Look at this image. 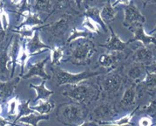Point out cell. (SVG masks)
<instances>
[{
  "label": "cell",
  "mask_w": 156,
  "mask_h": 126,
  "mask_svg": "<svg viewBox=\"0 0 156 126\" xmlns=\"http://www.w3.org/2000/svg\"><path fill=\"white\" fill-rule=\"evenodd\" d=\"M37 104H36L35 106H31L30 107L32 110L37 111V114L40 115H49V114L55 108V104L53 102L51 101H37Z\"/></svg>",
  "instance_id": "30"
},
{
  "label": "cell",
  "mask_w": 156,
  "mask_h": 126,
  "mask_svg": "<svg viewBox=\"0 0 156 126\" xmlns=\"http://www.w3.org/2000/svg\"><path fill=\"white\" fill-rule=\"evenodd\" d=\"M138 98L136 84L130 83L125 89L123 95L119 102V108L121 110H133L136 107Z\"/></svg>",
  "instance_id": "11"
},
{
  "label": "cell",
  "mask_w": 156,
  "mask_h": 126,
  "mask_svg": "<svg viewBox=\"0 0 156 126\" xmlns=\"http://www.w3.org/2000/svg\"><path fill=\"white\" fill-rule=\"evenodd\" d=\"M49 119H50V115H40L32 112L27 116L22 117L21 118H19L18 122L31 126H37V124L40 121H47Z\"/></svg>",
  "instance_id": "27"
},
{
  "label": "cell",
  "mask_w": 156,
  "mask_h": 126,
  "mask_svg": "<svg viewBox=\"0 0 156 126\" xmlns=\"http://www.w3.org/2000/svg\"><path fill=\"white\" fill-rule=\"evenodd\" d=\"M143 3V6L145 7L147 5H152V4H156V0H140Z\"/></svg>",
  "instance_id": "45"
},
{
  "label": "cell",
  "mask_w": 156,
  "mask_h": 126,
  "mask_svg": "<svg viewBox=\"0 0 156 126\" xmlns=\"http://www.w3.org/2000/svg\"><path fill=\"white\" fill-rule=\"evenodd\" d=\"M133 0H115L113 2V4H112V6L113 7H116L118 5H124V6H128L131 3Z\"/></svg>",
  "instance_id": "42"
},
{
  "label": "cell",
  "mask_w": 156,
  "mask_h": 126,
  "mask_svg": "<svg viewBox=\"0 0 156 126\" xmlns=\"http://www.w3.org/2000/svg\"><path fill=\"white\" fill-rule=\"evenodd\" d=\"M154 33L156 34V25H155V27L154 28V30H152V31H150L149 34H154Z\"/></svg>",
  "instance_id": "49"
},
{
  "label": "cell",
  "mask_w": 156,
  "mask_h": 126,
  "mask_svg": "<svg viewBox=\"0 0 156 126\" xmlns=\"http://www.w3.org/2000/svg\"><path fill=\"white\" fill-rule=\"evenodd\" d=\"M86 1L88 2L90 5H91V4H92V5H96V4H98V2H105V4H106L108 0H86Z\"/></svg>",
  "instance_id": "46"
},
{
  "label": "cell",
  "mask_w": 156,
  "mask_h": 126,
  "mask_svg": "<svg viewBox=\"0 0 156 126\" xmlns=\"http://www.w3.org/2000/svg\"><path fill=\"white\" fill-rule=\"evenodd\" d=\"M7 125H11V126H16V124L14 122H12L9 119H5L3 117L0 116V126H7Z\"/></svg>",
  "instance_id": "41"
},
{
  "label": "cell",
  "mask_w": 156,
  "mask_h": 126,
  "mask_svg": "<svg viewBox=\"0 0 156 126\" xmlns=\"http://www.w3.org/2000/svg\"><path fill=\"white\" fill-rule=\"evenodd\" d=\"M139 109H140V105H137L136 107L132 110L130 113L126 115V116L121 117L119 119L106 121V122H100V123H98V124L101 126H134V124L132 123V119H133V116L135 115V112H137Z\"/></svg>",
  "instance_id": "22"
},
{
  "label": "cell",
  "mask_w": 156,
  "mask_h": 126,
  "mask_svg": "<svg viewBox=\"0 0 156 126\" xmlns=\"http://www.w3.org/2000/svg\"><path fill=\"white\" fill-rule=\"evenodd\" d=\"M124 74V65L107 72L102 77L97 78L100 91V100H113L121 91L124 82H126Z\"/></svg>",
  "instance_id": "2"
},
{
  "label": "cell",
  "mask_w": 156,
  "mask_h": 126,
  "mask_svg": "<svg viewBox=\"0 0 156 126\" xmlns=\"http://www.w3.org/2000/svg\"><path fill=\"white\" fill-rule=\"evenodd\" d=\"M90 110L87 105L78 102H67L56 109L57 120L65 126H79L87 120Z\"/></svg>",
  "instance_id": "3"
},
{
  "label": "cell",
  "mask_w": 156,
  "mask_h": 126,
  "mask_svg": "<svg viewBox=\"0 0 156 126\" xmlns=\"http://www.w3.org/2000/svg\"><path fill=\"white\" fill-rule=\"evenodd\" d=\"M84 16L89 17L92 19L95 23H97L100 25V28H102L105 32L108 31V27L102 21L101 17H100V8H98L97 6H85V12H84Z\"/></svg>",
  "instance_id": "25"
},
{
  "label": "cell",
  "mask_w": 156,
  "mask_h": 126,
  "mask_svg": "<svg viewBox=\"0 0 156 126\" xmlns=\"http://www.w3.org/2000/svg\"><path fill=\"white\" fill-rule=\"evenodd\" d=\"M108 30L111 32L110 37L106 40L105 44H100L99 45V46L103 47L110 52H125L127 49L128 45L130 44L129 40L126 42L121 40V39L119 38V36L115 33V31L112 30L111 25L108 26Z\"/></svg>",
  "instance_id": "12"
},
{
  "label": "cell",
  "mask_w": 156,
  "mask_h": 126,
  "mask_svg": "<svg viewBox=\"0 0 156 126\" xmlns=\"http://www.w3.org/2000/svg\"><path fill=\"white\" fill-rule=\"evenodd\" d=\"M51 3L52 6L51 14L54 13H64L65 14L73 15V13H78V12L74 10V7H73V3L71 0H51Z\"/></svg>",
  "instance_id": "21"
},
{
  "label": "cell",
  "mask_w": 156,
  "mask_h": 126,
  "mask_svg": "<svg viewBox=\"0 0 156 126\" xmlns=\"http://www.w3.org/2000/svg\"><path fill=\"white\" fill-rule=\"evenodd\" d=\"M51 59L53 67H58L62 61L64 55V46H54L51 48Z\"/></svg>",
  "instance_id": "32"
},
{
  "label": "cell",
  "mask_w": 156,
  "mask_h": 126,
  "mask_svg": "<svg viewBox=\"0 0 156 126\" xmlns=\"http://www.w3.org/2000/svg\"><path fill=\"white\" fill-rule=\"evenodd\" d=\"M73 5H74V7H76V9L78 11H80L82 9V7L86 6L87 4H86V0H71Z\"/></svg>",
  "instance_id": "39"
},
{
  "label": "cell",
  "mask_w": 156,
  "mask_h": 126,
  "mask_svg": "<svg viewBox=\"0 0 156 126\" xmlns=\"http://www.w3.org/2000/svg\"><path fill=\"white\" fill-rule=\"evenodd\" d=\"M29 87L31 88H33L36 91L37 96H36L35 101L37 102L40 101V100L47 101L50 98L51 95L54 94V92L52 90L46 88V87H45V80H43V82H41L40 84H38V85H34V84L31 83L29 85Z\"/></svg>",
  "instance_id": "26"
},
{
  "label": "cell",
  "mask_w": 156,
  "mask_h": 126,
  "mask_svg": "<svg viewBox=\"0 0 156 126\" xmlns=\"http://www.w3.org/2000/svg\"><path fill=\"white\" fill-rule=\"evenodd\" d=\"M78 40L79 42H76V46L71 50L68 58L64 61H70L76 66H87L95 53V46L89 39H79Z\"/></svg>",
  "instance_id": "4"
},
{
  "label": "cell",
  "mask_w": 156,
  "mask_h": 126,
  "mask_svg": "<svg viewBox=\"0 0 156 126\" xmlns=\"http://www.w3.org/2000/svg\"><path fill=\"white\" fill-rule=\"evenodd\" d=\"M103 73V71H84L79 74H72L66 70L61 69L58 67L51 68V74L52 79L56 83V86H65V85H71V84H77L79 82L92 79L96 76H99Z\"/></svg>",
  "instance_id": "5"
},
{
  "label": "cell",
  "mask_w": 156,
  "mask_h": 126,
  "mask_svg": "<svg viewBox=\"0 0 156 126\" xmlns=\"http://www.w3.org/2000/svg\"><path fill=\"white\" fill-rule=\"evenodd\" d=\"M4 9V3L2 0H0V12Z\"/></svg>",
  "instance_id": "48"
},
{
  "label": "cell",
  "mask_w": 156,
  "mask_h": 126,
  "mask_svg": "<svg viewBox=\"0 0 156 126\" xmlns=\"http://www.w3.org/2000/svg\"><path fill=\"white\" fill-rule=\"evenodd\" d=\"M138 113L148 116L153 120H156V94L151 95L148 104L143 106L140 109H138Z\"/></svg>",
  "instance_id": "29"
},
{
  "label": "cell",
  "mask_w": 156,
  "mask_h": 126,
  "mask_svg": "<svg viewBox=\"0 0 156 126\" xmlns=\"http://www.w3.org/2000/svg\"><path fill=\"white\" fill-rule=\"evenodd\" d=\"M65 86L66 88L62 92V95L74 102L87 106L89 103L100 100L101 91L97 79L95 81H90V79H88L77 84Z\"/></svg>",
  "instance_id": "1"
},
{
  "label": "cell",
  "mask_w": 156,
  "mask_h": 126,
  "mask_svg": "<svg viewBox=\"0 0 156 126\" xmlns=\"http://www.w3.org/2000/svg\"><path fill=\"white\" fill-rule=\"evenodd\" d=\"M79 126H100V125H99L96 122H93V121L86 120L83 124H80Z\"/></svg>",
  "instance_id": "43"
},
{
  "label": "cell",
  "mask_w": 156,
  "mask_h": 126,
  "mask_svg": "<svg viewBox=\"0 0 156 126\" xmlns=\"http://www.w3.org/2000/svg\"><path fill=\"white\" fill-rule=\"evenodd\" d=\"M22 46V38L19 35H13L11 39V42L9 45L8 49V55L10 58V65H12V72H11V78H13V75L15 72V68L17 65V59L19 54V52Z\"/></svg>",
  "instance_id": "18"
},
{
  "label": "cell",
  "mask_w": 156,
  "mask_h": 126,
  "mask_svg": "<svg viewBox=\"0 0 156 126\" xmlns=\"http://www.w3.org/2000/svg\"><path fill=\"white\" fill-rule=\"evenodd\" d=\"M119 109L114 100H100L99 105H97L88 115L87 120L96 122H106L113 120L119 116Z\"/></svg>",
  "instance_id": "6"
},
{
  "label": "cell",
  "mask_w": 156,
  "mask_h": 126,
  "mask_svg": "<svg viewBox=\"0 0 156 126\" xmlns=\"http://www.w3.org/2000/svg\"><path fill=\"white\" fill-rule=\"evenodd\" d=\"M73 21V17L71 14H66L55 22H51L48 25H42L40 28L46 30L50 35V40L51 42L61 40L69 30V27Z\"/></svg>",
  "instance_id": "7"
},
{
  "label": "cell",
  "mask_w": 156,
  "mask_h": 126,
  "mask_svg": "<svg viewBox=\"0 0 156 126\" xmlns=\"http://www.w3.org/2000/svg\"><path fill=\"white\" fill-rule=\"evenodd\" d=\"M154 120L152 119L150 117L148 116H143L140 121H139V124L138 126H154Z\"/></svg>",
  "instance_id": "38"
},
{
  "label": "cell",
  "mask_w": 156,
  "mask_h": 126,
  "mask_svg": "<svg viewBox=\"0 0 156 126\" xmlns=\"http://www.w3.org/2000/svg\"><path fill=\"white\" fill-rule=\"evenodd\" d=\"M130 31L133 32V38L129 40V42H135L139 41L142 46H147L149 45L153 44L156 46V34H148L145 31L143 24H135L128 27Z\"/></svg>",
  "instance_id": "10"
},
{
  "label": "cell",
  "mask_w": 156,
  "mask_h": 126,
  "mask_svg": "<svg viewBox=\"0 0 156 126\" xmlns=\"http://www.w3.org/2000/svg\"><path fill=\"white\" fill-rule=\"evenodd\" d=\"M22 17H24V20L19 24L17 28H20V27H31V28H33V27H37L38 25H43L44 21H42L38 14L32 11H29V12H26L25 13Z\"/></svg>",
  "instance_id": "23"
},
{
  "label": "cell",
  "mask_w": 156,
  "mask_h": 126,
  "mask_svg": "<svg viewBox=\"0 0 156 126\" xmlns=\"http://www.w3.org/2000/svg\"><path fill=\"white\" fill-rule=\"evenodd\" d=\"M147 74L146 66L144 64L131 61L126 68L125 76L130 83L137 84L143 81L147 76Z\"/></svg>",
  "instance_id": "13"
},
{
  "label": "cell",
  "mask_w": 156,
  "mask_h": 126,
  "mask_svg": "<svg viewBox=\"0 0 156 126\" xmlns=\"http://www.w3.org/2000/svg\"><path fill=\"white\" fill-rule=\"evenodd\" d=\"M20 100L18 96H15L10 99L6 103V114L9 117H17L19 112V105Z\"/></svg>",
  "instance_id": "34"
},
{
  "label": "cell",
  "mask_w": 156,
  "mask_h": 126,
  "mask_svg": "<svg viewBox=\"0 0 156 126\" xmlns=\"http://www.w3.org/2000/svg\"><path fill=\"white\" fill-rule=\"evenodd\" d=\"M38 30H39V28H37L35 31L31 39L26 40V46H27L28 52L30 53L31 55L37 54L41 52L43 53L46 50H51V46L46 45L40 39Z\"/></svg>",
  "instance_id": "16"
},
{
  "label": "cell",
  "mask_w": 156,
  "mask_h": 126,
  "mask_svg": "<svg viewBox=\"0 0 156 126\" xmlns=\"http://www.w3.org/2000/svg\"><path fill=\"white\" fill-rule=\"evenodd\" d=\"M82 25L85 28H87L88 31H91V32L100 33V28H99L100 25H98L97 23H95L94 20L92 19H90L89 17L85 16L84 20H83V23H82Z\"/></svg>",
  "instance_id": "36"
},
{
  "label": "cell",
  "mask_w": 156,
  "mask_h": 126,
  "mask_svg": "<svg viewBox=\"0 0 156 126\" xmlns=\"http://www.w3.org/2000/svg\"><path fill=\"white\" fill-rule=\"evenodd\" d=\"M90 35L91 34L87 31H81V30L76 28V27H73L70 31V34H69L68 38L66 39L65 45L68 46V45L72 44L73 41H75V40L79 39H89Z\"/></svg>",
  "instance_id": "33"
},
{
  "label": "cell",
  "mask_w": 156,
  "mask_h": 126,
  "mask_svg": "<svg viewBox=\"0 0 156 126\" xmlns=\"http://www.w3.org/2000/svg\"><path fill=\"white\" fill-rule=\"evenodd\" d=\"M30 102L31 100H28V101H20L19 105V112H18V116L16 117V119L14 120V123L16 124L19 118H21L22 117H25L27 116L29 114H31L33 112V110L31 109L30 107Z\"/></svg>",
  "instance_id": "35"
},
{
  "label": "cell",
  "mask_w": 156,
  "mask_h": 126,
  "mask_svg": "<svg viewBox=\"0 0 156 126\" xmlns=\"http://www.w3.org/2000/svg\"><path fill=\"white\" fill-rule=\"evenodd\" d=\"M2 111H3V108H2V105L0 104V114L2 113Z\"/></svg>",
  "instance_id": "50"
},
{
  "label": "cell",
  "mask_w": 156,
  "mask_h": 126,
  "mask_svg": "<svg viewBox=\"0 0 156 126\" xmlns=\"http://www.w3.org/2000/svg\"><path fill=\"white\" fill-rule=\"evenodd\" d=\"M124 20L123 25L125 27H130L135 24H144L146 22V18L140 11L139 10L135 4L132 1L128 6H124Z\"/></svg>",
  "instance_id": "9"
},
{
  "label": "cell",
  "mask_w": 156,
  "mask_h": 126,
  "mask_svg": "<svg viewBox=\"0 0 156 126\" xmlns=\"http://www.w3.org/2000/svg\"><path fill=\"white\" fill-rule=\"evenodd\" d=\"M154 126H156V123H155V124H154Z\"/></svg>",
  "instance_id": "51"
},
{
  "label": "cell",
  "mask_w": 156,
  "mask_h": 126,
  "mask_svg": "<svg viewBox=\"0 0 156 126\" xmlns=\"http://www.w3.org/2000/svg\"><path fill=\"white\" fill-rule=\"evenodd\" d=\"M48 61H49V57H46L42 61H39L33 63V64H30L27 73L25 75H23L21 78L24 80H27V79H30L31 77H34V76H38L41 79L45 80V81L51 79V77L44 70L45 64Z\"/></svg>",
  "instance_id": "14"
},
{
  "label": "cell",
  "mask_w": 156,
  "mask_h": 126,
  "mask_svg": "<svg viewBox=\"0 0 156 126\" xmlns=\"http://www.w3.org/2000/svg\"><path fill=\"white\" fill-rule=\"evenodd\" d=\"M26 40L25 39H22V46H21V49L19 52V56L17 59V63H19L21 67V73L19 76L22 77V76L24 75V69H25V65L28 63V61L30 59V57L31 56L30 54V53L28 52L27 46H26Z\"/></svg>",
  "instance_id": "28"
},
{
  "label": "cell",
  "mask_w": 156,
  "mask_h": 126,
  "mask_svg": "<svg viewBox=\"0 0 156 126\" xmlns=\"http://www.w3.org/2000/svg\"><path fill=\"white\" fill-rule=\"evenodd\" d=\"M20 80L21 77L19 76L17 77H13L6 82L0 81V100L5 101L11 95H12Z\"/></svg>",
  "instance_id": "20"
},
{
  "label": "cell",
  "mask_w": 156,
  "mask_h": 126,
  "mask_svg": "<svg viewBox=\"0 0 156 126\" xmlns=\"http://www.w3.org/2000/svg\"><path fill=\"white\" fill-rule=\"evenodd\" d=\"M23 0H11V2L12 3L14 6H20V4L22 3Z\"/></svg>",
  "instance_id": "47"
},
{
  "label": "cell",
  "mask_w": 156,
  "mask_h": 126,
  "mask_svg": "<svg viewBox=\"0 0 156 126\" xmlns=\"http://www.w3.org/2000/svg\"><path fill=\"white\" fill-rule=\"evenodd\" d=\"M31 9H32V12L37 13V14H38V13H46L51 14V10H52V6H51V0H35L34 5H33ZM49 15H48V17H49ZM48 17L44 19V21L48 19Z\"/></svg>",
  "instance_id": "31"
},
{
  "label": "cell",
  "mask_w": 156,
  "mask_h": 126,
  "mask_svg": "<svg viewBox=\"0 0 156 126\" xmlns=\"http://www.w3.org/2000/svg\"><path fill=\"white\" fill-rule=\"evenodd\" d=\"M5 35H6V31L2 28L1 24H0V43L4 42L5 39Z\"/></svg>",
  "instance_id": "44"
},
{
  "label": "cell",
  "mask_w": 156,
  "mask_h": 126,
  "mask_svg": "<svg viewBox=\"0 0 156 126\" xmlns=\"http://www.w3.org/2000/svg\"><path fill=\"white\" fill-rule=\"evenodd\" d=\"M0 24L2 28L6 31L10 25V21H9V15L4 9L0 12Z\"/></svg>",
  "instance_id": "37"
},
{
  "label": "cell",
  "mask_w": 156,
  "mask_h": 126,
  "mask_svg": "<svg viewBox=\"0 0 156 126\" xmlns=\"http://www.w3.org/2000/svg\"><path fill=\"white\" fill-rule=\"evenodd\" d=\"M125 58L126 59L125 52H110L101 54L98 60V63L100 67L109 72L120 66V63H122Z\"/></svg>",
  "instance_id": "8"
},
{
  "label": "cell",
  "mask_w": 156,
  "mask_h": 126,
  "mask_svg": "<svg viewBox=\"0 0 156 126\" xmlns=\"http://www.w3.org/2000/svg\"><path fill=\"white\" fill-rule=\"evenodd\" d=\"M108 1H111V0H108Z\"/></svg>",
  "instance_id": "52"
},
{
  "label": "cell",
  "mask_w": 156,
  "mask_h": 126,
  "mask_svg": "<svg viewBox=\"0 0 156 126\" xmlns=\"http://www.w3.org/2000/svg\"><path fill=\"white\" fill-rule=\"evenodd\" d=\"M138 98L141 97L145 93L150 95L156 94V74H147L143 81L136 84Z\"/></svg>",
  "instance_id": "15"
},
{
  "label": "cell",
  "mask_w": 156,
  "mask_h": 126,
  "mask_svg": "<svg viewBox=\"0 0 156 126\" xmlns=\"http://www.w3.org/2000/svg\"><path fill=\"white\" fill-rule=\"evenodd\" d=\"M154 61V54L147 46H139L132 54L131 61L144 64L145 66L149 65Z\"/></svg>",
  "instance_id": "17"
},
{
  "label": "cell",
  "mask_w": 156,
  "mask_h": 126,
  "mask_svg": "<svg viewBox=\"0 0 156 126\" xmlns=\"http://www.w3.org/2000/svg\"><path fill=\"white\" fill-rule=\"evenodd\" d=\"M146 71L148 74H156V61L146 66Z\"/></svg>",
  "instance_id": "40"
},
{
  "label": "cell",
  "mask_w": 156,
  "mask_h": 126,
  "mask_svg": "<svg viewBox=\"0 0 156 126\" xmlns=\"http://www.w3.org/2000/svg\"><path fill=\"white\" fill-rule=\"evenodd\" d=\"M116 14H117V9L112 6L110 1H107L100 8V17L107 27L111 25V22L114 20Z\"/></svg>",
  "instance_id": "24"
},
{
  "label": "cell",
  "mask_w": 156,
  "mask_h": 126,
  "mask_svg": "<svg viewBox=\"0 0 156 126\" xmlns=\"http://www.w3.org/2000/svg\"><path fill=\"white\" fill-rule=\"evenodd\" d=\"M9 43L0 48V81L1 82H6L8 80L12 79L11 74H9V65H10V58L8 55V49H9Z\"/></svg>",
  "instance_id": "19"
}]
</instances>
